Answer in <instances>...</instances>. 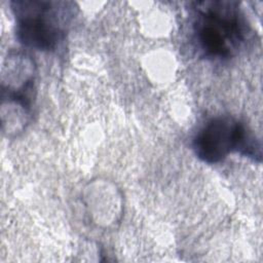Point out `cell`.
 <instances>
[{"label": "cell", "mask_w": 263, "mask_h": 263, "mask_svg": "<svg viewBox=\"0 0 263 263\" xmlns=\"http://www.w3.org/2000/svg\"><path fill=\"white\" fill-rule=\"evenodd\" d=\"M191 8L192 39L201 57L222 61L238 53L250 28L237 2L198 1Z\"/></svg>", "instance_id": "1"}, {"label": "cell", "mask_w": 263, "mask_h": 263, "mask_svg": "<svg viewBox=\"0 0 263 263\" xmlns=\"http://www.w3.org/2000/svg\"><path fill=\"white\" fill-rule=\"evenodd\" d=\"M15 33L26 47L54 50L65 40L74 17V3L65 1L15 0L10 2Z\"/></svg>", "instance_id": "2"}, {"label": "cell", "mask_w": 263, "mask_h": 263, "mask_svg": "<svg viewBox=\"0 0 263 263\" xmlns=\"http://www.w3.org/2000/svg\"><path fill=\"white\" fill-rule=\"evenodd\" d=\"M195 155L203 162L223 161L233 152L261 161V143L245 123L229 115L211 118L197 132L192 141Z\"/></svg>", "instance_id": "3"}]
</instances>
